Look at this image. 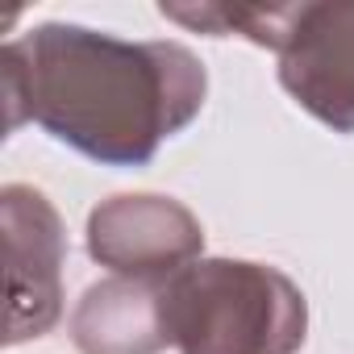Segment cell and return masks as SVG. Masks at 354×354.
Masks as SVG:
<instances>
[{
    "instance_id": "obj_1",
    "label": "cell",
    "mask_w": 354,
    "mask_h": 354,
    "mask_svg": "<svg viewBox=\"0 0 354 354\" xmlns=\"http://www.w3.org/2000/svg\"><path fill=\"white\" fill-rule=\"evenodd\" d=\"M9 133L38 121L55 142L104 162L146 167L209 96L205 63L180 42H125L46 21L0 50Z\"/></svg>"
},
{
    "instance_id": "obj_2",
    "label": "cell",
    "mask_w": 354,
    "mask_h": 354,
    "mask_svg": "<svg viewBox=\"0 0 354 354\" xmlns=\"http://www.w3.org/2000/svg\"><path fill=\"white\" fill-rule=\"evenodd\" d=\"M162 313L180 354H296L308 337L304 292L250 259L188 263L162 279Z\"/></svg>"
},
{
    "instance_id": "obj_3",
    "label": "cell",
    "mask_w": 354,
    "mask_h": 354,
    "mask_svg": "<svg viewBox=\"0 0 354 354\" xmlns=\"http://www.w3.org/2000/svg\"><path fill=\"white\" fill-rule=\"evenodd\" d=\"M0 230H5V275H9L5 346H21L50 333L63 317L67 230L46 192L30 184H9L0 192Z\"/></svg>"
},
{
    "instance_id": "obj_4",
    "label": "cell",
    "mask_w": 354,
    "mask_h": 354,
    "mask_svg": "<svg viewBox=\"0 0 354 354\" xmlns=\"http://www.w3.org/2000/svg\"><path fill=\"white\" fill-rule=\"evenodd\" d=\"M88 254L121 279L162 283L205 259V225L171 196L121 192L88 213Z\"/></svg>"
},
{
    "instance_id": "obj_5",
    "label": "cell",
    "mask_w": 354,
    "mask_h": 354,
    "mask_svg": "<svg viewBox=\"0 0 354 354\" xmlns=\"http://www.w3.org/2000/svg\"><path fill=\"white\" fill-rule=\"evenodd\" d=\"M283 92L333 133H354V0L292 5L275 50Z\"/></svg>"
},
{
    "instance_id": "obj_6",
    "label": "cell",
    "mask_w": 354,
    "mask_h": 354,
    "mask_svg": "<svg viewBox=\"0 0 354 354\" xmlns=\"http://www.w3.org/2000/svg\"><path fill=\"white\" fill-rule=\"evenodd\" d=\"M80 354H162L171 346L162 283L142 279H100L92 283L67 325Z\"/></svg>"
}]
</instances>
